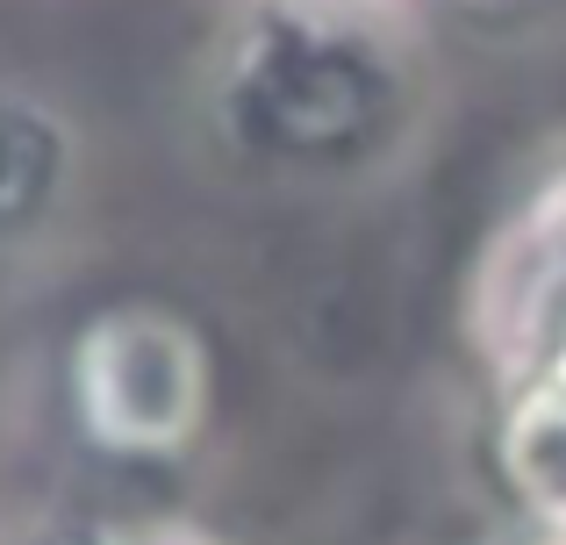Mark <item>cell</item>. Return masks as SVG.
I'll use <instances>...</instances> for the list:
<instances>
[{
	"mask_svg": "<svg viewBox=\"0 0 566 545\" xmlns=\"http://www.w3.org/2000/svg\"><path fill=\"white\" fill-rule=\"evenodd\" d=\"M502 467H510L516 495L566 532V359L516 380L510 423H502Z\"/></svg>",
	"mask_w": 566,
	"mask_h": 545,
	"instance_id": "obj_5",
	"label": "cell"
},
{
	"mask_svg": "<svg viewBox=\"0 0 566 545\" xmlns=\"http://www.w3.org/2000/svg\"><path fill=\"white\" fill-rule=\"evenodd\" d=\"M473 337L510 380L566 359V180L488 244V266L473 280Z\"/></svg>",
	"mask_w": 566,
	"mask_h": 545,
	"instance_id": "obj_3",
	"label": "cell"
},
{
	"mask_svg": "<svg viewBox=\"0 0 566 545\" xmlns=\"http://www.w3.org/2000/svg\"><path fill=\"white\" fill-rule=\"evenodd\" d=\"M401 115L395 51L337 0L265 8L222 72V123L280 166H345Z\"/></svg>",
	"mask_w": 566,
	"mask_h": 545,
	"instance_id": "obj_1",
	"label": "cell"
},
{
	"mask_svg": "<svg viewBox=\"0 0 566 545\" xmlns=\"http://www.w3.org/2000/svg\"><path fill=\"white\" fill-rule=\"evenodd\" d=\"M72 402L108 452H172L208 409V352L172 308H108L72 352Z\"/></svg>",
	"mask_w": 566,
	"mask_h": 545,
	"instance_id": "obj_2",
	"label": "cell"
},
{
	"mask_svg": "<svg viewBox=\"0 0 566 545\" xmlns=\"http://www.w3.org/2000/svg\"><path fill=\"white\" fill-rule=\"evenodd\" d=\"M72 180V137L51 108L0 86V238L36 230Z\"/></svg>",
	"mask_w": 566,
	"mask_h": 545,
	"instance_id": "obj_4",
	"label": "cell"
}]
</instances>
